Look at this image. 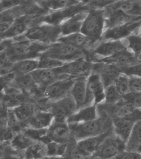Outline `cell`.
Listing matches in <instances>:
<instances>
[{
	"mask_svg": "<svg viewBox=\"0 0 141 159\" xmlns=\"http://www.w3.org/2000/svg\"><path fill=\"white\" fill-rule=\"evenodd\" d=\"M61 35L60 25L54 26L44 23L29 28L24 37L33 42L50 45L57 42Z\"/></svg>",
	"mask_w": 141,
	"mask_h": 159,
	"instance_id": "6da1fadb",
	"label": "cell"
},
{
	"mask_svg": "<svg viewBox=\"0 0 141 159\" xmlns=\"http://www.w3.org/2000/svg\"><path fill=\"white\" fill-rule=\"evenodd\" d=\"M104 31V10L92 9L89 11L83 22L81 32L94 42L102 38Z\"/></svg>",
	"mask_w": 141,
	"mask_h": 159,
	"instance_id": "7a4b0ae2",
	"label": "cell"
},
{
	"mask_svg": "<svg viewBox=\"0 0 141 159\" xmlns=\"http://www.w3.org/2000/svg\"><path fill=\"white\" fill-rule=\"evenodd\" d=\"M40 56L52 57L67 62L84 57L81 49L58 42L50 45Z\"/></svg>",
	"mask_w": 141,
	"mask_h": 159,
	"instance_id": "3957f363",
	"label": "cell"
},
{
	"mask_svg": "<svg viewBox=\"0 0 141 159\" xmlns=\"http://www.w3.org/2000/svg\"><path fill=\"white\" fill-rule=\"evenodd\" d=\"M125 150V143L115 134L108 135L93 155L99 159H114Z\"/></svg>",
	"mask_w": 141,
	"mask_h": 159,
	"instance_id": "277c9868",
	"label": "cell"
},
{
	"mask_svg": "<svg viewBox=\"0 0 141 159\" xmlns=\"http://www.w3.org/2000/svg\"><path fill=\"white\" fill-rule=\"evenodd\" d=\"M87 96L84 107L97 106L105 102V88L100 75L95 74L89 75L87 77Z\"/></svg>",
	"mask_w": 141,
	"mask_h": 159,
	"instance_id": "5b68a950",
	"label": "cell"
},
{
	"mask_svg": "<svg viewBox=\"0 0 141 159\" xmlns=\"http://www.w3.org/2000/svg\"><path fill=\"white\" fill-rule=\"evenodd\" d=\"M77 111V106L70 93L61 99L52 102L49 112L53 116L54 122H67L68 118Z\"/></svg>",
	"mask_w": 141,
	"mask_h": 159,
	"instance_id": "8992f818",
	"label": "cell"
},
{
	"mask_svg": "<svg viewBox=\"0 0 141 159\" xmlns=\"http://www.w3.org/2000/svg\"><path fill=\"white\" fill-rule=\"evenodd\" d=\"M141 27V18L125 25L109 28L104 31L103 41H119L125 39L131 35L139 34Z\"/></svg>",
	"mask_w": 141,
	"mask_h": 159,
	"instance_id": "52a82bcc",
	"label": "cell"
},
{
	"mask_svg": "<svg viewBox=\"0 0 141 159\" xmlns=\"http://www.w3.org/2000/svg\"><path fill=\"white\" fill-rule=\"evenodd\" d=\"M73 138L76 142L101 134L102 124L98 119L79 123L68 124Z\"/></svg>",
	"mask_w": 141,
	"mask_h": 159,
	"instance_id": "ba28073f",
	"label": "cell"
},
{
	"mask_svg": "<svg viewBox=\"0 0 141 159\" xmlns=\"http://www.w3.org/2000/svg\"><path fill=\"white\" fill-rule=\"evenodd\" d=\"M74 79L64 78L59 80L46 87L44 91V96L52 102L61 99L69 94Z\"/></svg>",
	"mask_w": 141,
	"mask_h": 159,
	"instance_id": "9c48e42d",
	"label": "cell"
},
{
	"mask_svg": "<svg viewBox=\"0 0 141 159\" xmlns=\"http://www.w3.org/2000/svg\"><path fill=\"white\" fill-rule=\"evenodd\" d=\"M46 136L51 141L62 144H68L73 138L67 122H53L47 129Z\"/></svg>",
	"mask_w": 141,
	"mask_h": 159,
	"instance_id": "30bf717a",
	"label": "cell"
},
{
	"mask_svg": "<svg viewBox=\"0 0 141 159\" xmlns=\"http://www.w3.org/2000/svg\"><path fill=\"white\" fill-rule=\"evenodd\" d=\"M91 65L84 57L80 58L72 61L67 62L62 67H59L55 71L59 75L79 76L86 74L90 69Z\"/></svg>",
	"mask_w": 141,
	"mask_h": 159,
	"instance_id": "8fae6325",
	"label": "cell"
},
{
	"mask_svg": "<svg viewBox=\"0 0 141 159\" xmlns=\"http://www.w3.org/2000/svg\"><path fill=\"white\" fill-rule=\"evenodd\" d=\"M88 12L89 11L83 10L62 23L60 25V37L81 32L83 22Z\"/></svg>",
	"mask_w": 141,
	"mask_h": 159,
	"instance_id": "7c38bea8",
	"label": "cell"
},
{
	"mask_svg": "<svg viewBox=\"0 0 141 159\" xmlns=\"http://www.w3.org/2000/svg\"><path fill=\"white\" fill-rule=\"evenodd\" d=\"M126 49L122 40L102 41L94 48L93 52L97 57L105 59Z\"/></svg>",
	"mask_w": 141,
	"mask_h": 159,
	"instance_id": "4fadbf2b",
	"label": "cell"
},
{
	"mask_svg": "<svg viewBox=\"0 0 141 159\" xmlns=\"http://www.w3.org/2000/svg\"><path fill=\"white\" fill-rule=\"evenodd\" d=\"M35 84L39 87H47L57 80L64 78L55 71V70L37 69L30 74Z\"/></svg>",
	"mask_w": 141,
	"mask_h": 159,
	"instance_id": "5bb4252c",
	"label": "cell"
},
{
	"mask_svg": "<svg viewBox=\"0 0 141 159\" xmlns=\"http://www.w3.org/2000/svg\"><path fill=\"white\" fill-rule=\"evenodd\" d=\"M87 77L80 76L74 79L69 93L72 96L77 106V110L84 107L87 96Z\"/></svg>",
	"mask_w": 141,
	"mask_h": 159,
	"instance_id": "9a60e30c",
	"label": "cell"
},
{
	"mask_svg": "<svg viewBox=\"0 0 141 159\" xmlns=\"http://www.w3.org/2000/svg\"><path fill=\"white\" fill-rule=\"evenodd\" d=\"M107 8L113 11H120L133 17H141V1H115Z\"/></svg>",
	"mask_w": 141,
	"mask_h": 159,
	"instance_id": "2e32d148",
	"label": "cell"
},
{
	"mask_svg": "<svg viewBox=\"0 0 141 159\" xmlns=\"http://www.w3.org/2000/svg\"><path fill=\"white\" fill-rule=\"evenodd\" d=\"M97 105L83 107L70 116L67 120L68 124L89 122L98 119Z\"/></svg>",
	"mask_w": 141,
	"mask_h": 159,
	"instance_id": "e0dca14e",
	"label": "cell"
},
{
	"mask_svg": "<svg viewBox=\"0 0 141 159\" xmlns=\"http://www.w3.org/2000/svg\"><path fill=\"white\" fill-rule=\"evenodd\" d=\"M135 123L128 118H112V125L114 133L126 143Z\"/></svg>",
	"mask_w": 141,
	"mask_h": 159,
	"instance_id": "ac0fdd59",
	"label": "cell"
},
{
	"mask_svg": "<svg viewBox=\"0 0 141 159\" xmlns=\"http://www.w3.org/2000/svg\"><path fill=\"white\" fill-rule=\"evenodd\" d=\"M54 122L52 114L49 111L36 112L27 120L28 128L36 129H47Z\"/></svg>",
	"mask_w": 141,
	"mask_h": 159,
	"instance_id": "d6986e66",
	"label": "cell"
},
{
	"mask_svg": "<svg viewBox=\"0 0 141 159\" xmlns=\"http://www.w3.org/2000/svg\"><path fill=\"white\" fill-rule=\"evenodd\" d=\"M107 136L105 134H100L95 137L86 138L77 142V145L88 157H92L96 152L100 144Z\"/></svg>",
	"mask_w": 141,
	"mask_h": 159,
	"instance_id": "ffe728a7",
	"label": "cell"
},
{
	"mask_svg": "<svg viewBox=\"0 0 141 159\" xmlns=\"http://www.w3.org/2000/svg\"><path fill=\"white\" fill-rule=\"evenodd\" d=\"M39 57L26 59L15 62L11 69V72H13L18 75L30 74L35 70L39 69Z\"/></svg>",
	"mask_w": 141,
	"mask_h": 159,
	"instance_id": "44dd1931",
	"label": "cell"
},
{
	"mask_svg": "<svg viewBox=\"0 0 141 159\" xmlns=\"http://www.w3.org/2000/svg\"><path fill=\"white\" fill-rule=\"evenodd\" d=\"M125 150L141 154V120L134 125L129 139L125 143Z\"/></svg>",
	"mask_w": 141,
	"mask_h": 159,
	"instance_id": "7402d4cb",
	"label": "cell"
},
{
	"mask_svg": "<svg viewBox=\"0 0 141 159\" xmlns=\"http://www.w3.org/2000/svg\"><path fill=\"white\" fill-rule=\"evenodd\" d=\"M104 60L114 62L121 67L122 69L131 66L139 62L137 57L127 49L119 52L112 57Z\"/></svg>",
	"mask_w": 141,
	"mask_h": 159,
	"instance_id": "603a6c76",
	"label": "cell"
},
{
	"mask_svg": "<svg viewBox=\"0 0 141 159\" xmlns=\"http://www.w3.org/2000/svg\"><path fill=\"white\" fill-rule=\"evenodd\" d=\"M57 42L71 45L80 49L82 48L86 47L93 42L81 32L60 37Z\"/></svg>",
	"mask_w": 141,
	"mask_h": 159,
	"instance_id": "cb8c5ba5",
	"label": "cell"
},
{
	"mask_svg": "<svg viewBox=\"0 0 141 159\" xmlns=\"http://www.w3.org/2000/svg\"><path fill=\"white\" fill-rule=\"evenodd\" d=\"M81 2V1H35L37 6L44 10H48L49 12H55L61 11L69 7L72 6L77 5Z\"/></svg>",
	"mask_w": 141,
	"mask_h": 159,
	"instance_id": "d4e9b609",
	"label": "cell"
},
{
	"mask_svg": "<svg viewBox=\"0 0 141 159\" xmlns=\"http://www.w3.org/2000/svg\"><path fill=\"white\" fill-rule=\"evenodd\" d=\"M29 26L25 22L23 16L18 18L13 23L9 30L4 34L1 35V39H15L20 37L27 32Z\"/></svg>",
	"mask_w": 141,
	"mask_h": 159,
	"instance_id": "484cf974",
	"label": "cell"
},
{
	"mask_svg": "<svg viewBox=\"0 0 141 159\" xmlns=\"http://www.w3.org/2000/svg\"><path fill=\"white\" fill-rule=\"evenodd\" d=\"M25 159H37L47 157L46 144L42 140H36L26 150Z\"/></svg>",
	"mask_w": 141,
	"mask_h": 159,
	"instance_id": "4316f807",
	"label": "cell"
},
{
	"mask_svg": "<svg viewBox=\"0 0 141 159\" xmlns=\"http://www.w3.org/2000/svg\"><path fill=\"white\" fill-rule=\"evenodd\" d=\"M112 105L114 106L112 111V118H126L136 108L123 99Z\"/></svg>",
	"mask_w": 141,
	"mask_h": 159,
	"instance_id": "83f0119b",
	"label": "cell"
},
{
	"mask_svg": "<svg viewBox=\"0 0 141 159\" xmlns=\"http://www.w3.org/2000/svg\"><path fill=\"white\" fill-rule=\"evenodd\" d=\"M13 114L18 121L23 122L28 120L36 113L34 108L32 104H23L17 106L13 108Z\"/></svg>",
	"mask_w": 141,
	"mask_h": 159,
	"instance_id": "f1b7e54d",
	"label": "cell"
},
{
	"mask_svg": "<svg viewBox=\"0 0 141 159\" xmlns=\"http://www.w3.org/2000/svg\"><path fill=\"white\" fill-rule=\"evenodd\" d=\"M122 40L127 49L138 57L141 53V35L139 34H132Z\"/></svg>",
	"mask_w": 141,
	"mask_h": 159,
	"instance_id": "f546056e",
	"label": "cell"
},
{
	"mask_svg": "<svg viewBox=\"0 0 141 159\" xmlns=\"http://www.w3.org/2000/svg\"><path fill=\"white\" fill-rule=\"evenodd\" d=\"M68 144L51 141L46 144L47 157H63L67 150Z\"/></svg>",
	"mask_w": 141,
	"mask_h": 159,
	"instance_id": "4dcf8cb0",
	"label": "cell"
},
{
	"mask_svg": "<svg viewBox=\"0 0 141 159\" xmlns=\"http://www.w3.org/2000/svg\"><path fill=\"white\" fill-rule=\"evenodd\" d=\"M115 87L117 89L119 93L122 97L127 96L131 93L130 83V77L126 75H120L114 83Z\"/></svg>",
	"mask_w": 141,
	"mask_h": 159,
	"instance_id": "1f68e13d",
	"label": "cell"
},
{
	"mask_svg": "<svg viewBox=\"0 0 141 159\" xmlns=\"http://www.w3.org/2000/svg\"><path fill=\"white\" fill-rule=\"evenodd\" d=\"M67 62L56 59L52 57L45 56H40L39 57V69L55 70L62 67Z\"/></svg>",
	"mask_w": 141,
	"mask_h": 159,
	"instance_id": "d6a6232c",
	"label": "cell"
},
{
	"mask_svg": "<svg viewBox=\"0 0 141 159\" xmlns=\"http://www.w3.org/2000/svg\"><path fill=\"white\" fill-rule=\"evenodd\" d=\"M62 157L64 159H88L90 157H88L79 149L76 142L75 143H70L69 142L66 152Z\"/></svg>",
	"mask_w": 141,
	"mask_h": 159,
	"instance_id": "836d02e7",
	"label": "cell"
},
{
	"mask_svg": "<svg viewBox=\"0 0 141 159\" xmlns=\"http://www.w3.org/2000/svg\"><path fill=\"white\" fill-rule=\"evenodd\" d=\"M13 81H15L18 89H24L27 91H30L34 86H36L30 74L18 75L15 77Z\"/></svg>",
	"mask_w": 141,
	"mask_h": 159,
	"instance_id": "e575fe53",
	"label": "cell"
},
{
	"mask_svg": "<svg viewBox=\"0 0 141 159\" xmlns=\"http://www.w3.org/2000/svg\"><path fill=\"white\" fill-rule=\"evenodd\" d=\"M122 99L123 97L119 93L115 84H110L105 88V103L109 104H116Z\"/></svg>",
	"mask_w": 141,
	"mask_h": 159,
	"instance_id": "d590c367",
	"label": "cell"
},
{
	"mask_svg": "<svg viewBox=\"0 0 141 159\" xmlns=\"http://www.w3.org/2000/svg\"><path fill=\"white\" fill-rule=\"evenodd\" d=\"M34 142V140L23 133L15 137L13 140V146L20 149H27Z\"/></svg>",
	"mask_w": 141,
	"mask_h": 159,
	"instance_id": "8d00e7d4",
	"label": "cell"
},
{
	"mask_svg": "<svg viewBox=\"0 0 141 159\" xmlns=\"http://www.w3.org/2000/svg\"><path fill=\"white\" fill-rule=\"evenodd\" d=\"M122 70L124 74L129 77H141V62H137L136 64Z\"/></svg>",
	"mask_w": 141,
	"mask_h": 159,
	"instance_id": "74e56055",
	"label": "cell"
},
{
	"mask_svg": "<svg viewBox=\"0 0 141 159\" xmlns=\"http://www.w3.org/2000/svg\"><path fill=\"white\" fill-rule=\"evenodd\" d=\"M123 99L125 101L134 106L135 108H141V93H131L128 95L123 97Z\"/></svg>",
	"mask_w": 141,
	"mask_h": 159,
	"instance_id": "f35d334b",
	"label": "cell"
},
{
	"mask_svg": "<svg viewBox=\"0 0 141 159\" xmlns=\"http://www.w3.org/2000/svg\"><path fill=\"white\" fill-rule=\"evenodd\" d=\"M114 2L115 1H94L86 2V5L91 6L94 10H103V8H106Z\"/></svg>",
	"mask_w": 141,
	"mask_h": 159,
	"instance_id": "ab89813d",
	"label": "cell"
},
{
	"mask_svg": "<svg viewBox=\"0 0 141 159\" xmlns=\"http://www.w3.org/2000/svg\"><path fill=\"white\" fill-rule=\"evenodd\" d=\"M22 2L23 1H1V13L16 7Z\"/></svg>",
	"mask_w": 141,
	"mask_h": 159,
	"instance_id": "60d3db41",
	"label": "cell"
},
{
	"mask_svg": "<svg viewBox=\"0 0 141 159\" xmlns=\"http://www.w3.org/2000/svg\"><path fill=\"white\" fill-rule=\"evenodd\" d=\"M130 83L131 93H141V77H130Z\"/></svg>",
	"mask_w": 141,
	"mask_h": 159,
	"instance_id": "b9f144b4",
	"label": "cell"
},
{
	"mask_svg": "<svg viewBox=\"0 0 141 159\" xmlns=\"http://www.w3.org/2000/svg\"><path fill=\"white\" fill-rule=\"evenodd\" d=\"M114 159H141V154L124 150Z\"/></svg>",
	"mask_w": 141,
	"mask_h": 159,
	"instance_id": "7bdbcfd3",
	"label": "cell"
},
{
	"mask_svg": "<svg viewBox=\"0 0 141 159\" xmlns=\"http://www.w3.org/2000/svg\"><path fill=\"white\" fill-rule=\"evenodd\" d=\"M15 21H5L1 22V35L7 32Z\"/></svg>",
	"mask_w": 141,
	"mask_h": 159,
	"instance_id": "ee69618b",
	"label": "cell"
},
{
	"mask_svg": "<svg viewBox=\"0 0 141 159\" xmlns=\"http://www.w3.org/2000/svg\"><path fill=\"white\" fill-rule=\"evenodd\" d=\"M13 133L11 129L10 128H5L2 133V139L4 140H7L12 138Z\"/></svg>",
	"mask_w": 141,
	"mask_h": 159,
	"instance_id": "f6af8a7d",
	"label": "cell"
},
{
	"mask_svg": "<svg viewBox=\"0 0 141 159\" xmlns=\"http://www.w3.org/2000/svg\"><path fill=\"white\" fill-rule=\"evenodd\" d=\"M37 159H52V157H42V158Z\"/></svg>",
	"mask_w": 141,
	"mask_h": 159,
	"instance_id": "bcb514c9",
	"label": "cell"
},
{
	"mask_svg": "<svg viewBox=\"0 0 141 159\" xmlns=\"http://www.w3.org/2000/svg\"><path fill=\"white\" fill-rule=\"evenodd\" d=\"M137 58H138V60H139V62H141V53L139 55Z\"/></svg>",
	"mask_w": 141,
	"mask_h": 159,
	"instance_id": "7dc6e473",
	"label": "cell"
},
{
	"mask_svg": "<svg viewBox=\"0 0 141 159\" xmlns=\"http://www.w3.org/2000/svg\"><path fill=\"white\" fill-rule=\"evenodd\" d=\"M89 159H99L97 157H94V156H92V157H90Z\"/></svg>",
	"mask_w": 141,
	"mask_h": 159,
	"instance_id": "c3c4849f",
	"label": "cell"
},
{
	"mask_svg": "<svg viewBox=\"0 0 141 159\" xmlns=\"http://www.w3.org/2000/svg\"><path fill=\"white\" fill-rule=\"evenodd\" d=\"M139 34H140L141 35V27L139 30Z\"/></svg>",
	"mask_w": 141,
	"mask_h": 159,
	"instance_id": "681fc988",
	"label": "cell"
},
{
	"mask_svg": "<svg viewBox=\"0 0 141 159\" xmlns=\"http://www.w3.org/2000/svg\"></svg>",
	"mask_w": 141,
	"mask_h": 159,
	"instance_id": "f907efd6",
	"label": "cell"
}]
</instances>
